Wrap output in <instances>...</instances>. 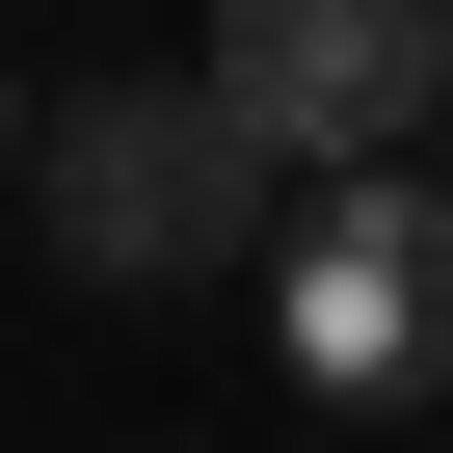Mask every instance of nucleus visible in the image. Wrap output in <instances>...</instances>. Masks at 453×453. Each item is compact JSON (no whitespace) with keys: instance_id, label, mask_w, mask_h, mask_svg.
Returning a JSON list of instances; mask_svg holds the SVG:
<instances>
[{"instance_id":"nucleus-1","label":"nucleus","mask_w":453,"mask_h":453,"mask_svg":"<svg viewBox=\"0 0 453 453\" xmlns=\"http://www.w3.org/2000/svg\"><path fill=\"white\" fill-rule=\"evenodd\" d=\"M27 213H54V267H81V294H187V267H267V241H294V160L160 54V81L27 107Z\"/></svg>"},{"instance_id":"nucleus-2","label":"nucleus","mask_w":453,"mask_h":453,"mask_svg":"<svg viewBox=\"0 0 453 453\" xmlns=\"http://www.w3.org/2000/svg\"><path fill=\"white\" fill-rule=\"evenodd\" d=\"M267 347H294L320 400H426V373H453V187H426V160L294 187V241H267Z\"/></svg>"},{"instance_id":"nucleus-3","label":"nucleus","mask_w":453,"mask_h":453,"mask_svg":"<svg viewBox=\"0 0 453 453\" xmlns=\"http://www.w3.org/2000/svg\"><path fill=\"white\" fill-rule=\"evenodd\" d=\"M187 81L241 107L294 187H347V160H426V107H453V0H213Z\"/></svg>"},{"instance_id":"nucleus-4","label":"nucleus","mask_w":453,"mask_h":453,"mask_svg":"<svg viewBox=\"0 0 453 453\" xmlns=\"http://www.w3.org/2000/svg\"><path fill=\"white\" fill-rule=\"evenodd\" d=\"M0 160H27V81H0Z\"/></svg>"}]
</instances>
